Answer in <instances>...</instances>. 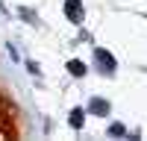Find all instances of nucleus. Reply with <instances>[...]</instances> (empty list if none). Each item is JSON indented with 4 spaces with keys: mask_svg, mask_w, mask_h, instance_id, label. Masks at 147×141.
<instances>
[{
    "mask_svg": "<svg viewBox=\"0 0 147 141\" xmlns=\"http://www.w3.org/2000/svg\"><path fill=\"white\" fill-rule=\"evenodd\" d=\"M109 135H127V126L124 124H112L109 126Z\"/></svg>",
    "mask_w": 147,
    "mask_h": 141,
    "instance_id": "6",
    "label": "nucleus"
},
{
    "mask_svg": "<svg viewBox=\"0 0 147 141\" xmlns=\"http://www.w3.org/2000/svg\"><path fill=\"white\" fill-rule=\"evenodd\" d=\"M88 112H91V115H109V100L94 97V100L88 103Z\"/></svg>",
    "mask_w": 147,
    "mask_h": 141,
    "instance_id": "3",
    "label": "nucleus"
},
{
    "mask_svg": "<svg viewBox=\"0 0 147 141\" xmlns=\"http://www.w3.org/2000/svg\"><path fill=\"white\" fill-rule=\"evenodd\" d=\"M94 59H97V65H100V70H103V74H115V56L112 53H109V50H103V47H97V50H94Z\"/></svg>",
    "mask_w": 147,
    "mask_h": 141,
    "instance_id": "1",
    "label": "nucleus"
},
{
    "mask_svg": "<svg viewBox=\"0 0 147 141\" xmlns=\"http://www.w3.org/2000/svg\"><path fill=\"white\" fill-rule=\"evenodd\" d=\"M65 15L71 23H80L82 21V0H65Z\"/></svg>",
    "mask_w": 147,
    "mask_h": 141,
    "instance_id": "2",
    "label": "nucleus"
},
{
    "mask_svg": "<svg viewBox=\"0 0 147 141\" xmlns=\"http://www.w3.org/2000/svg\"><path fill=\"white\" fill-rule=\"evenodd\" d=\"M82 121H85V112H82V109H74V112H71V117H68V124H71L74 129H80V126H82Z\"/></svg>",
    "mask_w": 147,
    "mask_h": 141,
    "instance_id": "5",
    "label": "nucleus"
},
{
    "mask_svg": "<svg viewBox=\"0 0 147 141\" xmlns=\"http://www.w3.org/2000/svg\"><path fill=\"white\" fill-rule=\"evenodd\" d=\"M21 15H24V18H30V23H35V21H38V18H35L32 12H30V9H21Z\"/></svg>",
    "mask_w": 147,
    "mask_h": 141,
    "instance_id": "7",
    "label": "nucleus"
},
{
    "mask_svg": "<svg viewBox=\"0 0 147 141\" xmlns=\"http://www.w3.org/2000/svg\"><path fill=\"white\" fill-rule=\"evenodd\" d=\"M68 70H71V77H85V65L80 62V59H71V62H68Z\"/></svg>",
    "mask_w": 147,
    "mask_h": 141,
    "instance_id": "4",
    "label": "nucleus"
}]
</instances>
